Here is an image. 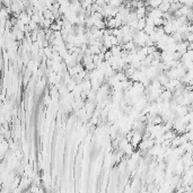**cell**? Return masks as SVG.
I'll list each match as a JSON object with an SVG mask.
<instances>
[{
    "label": "cell",
    "mask_w": 193,
    "mask_h": 193,
    "mask_svg": "<svg viewBox=\"0 0 193 193\" xmlns=\"http://www.w3.org/2000/svg\"><path fill=\"white\" fill-rule=\"evenodd\" d=\"M145 27H146V19H145V18H140V19H138L137 31H144Z\"/></svg>",
    "instance_id": "obj_3"
},
{
    "label": "cell",
    "mask_w": 193,
    "mask_h": 193,
    "mask_svg": "<svg viewBox=\"0 0 193 193\" xmlns=\"http://www.w3.org/2000/svg\"><path fill=\"white\" fill-rule=\"evenodd\" d=\"M146 48H147V53H148V54H152L154 52H156V51H157V49H156V46H155V45L146 46Z\"/></svg>",
    "instance_id": "obj_4"
},
{
    "label": "cell",
    "mask_w": 193,
    "mask_h": 193,
    "mask_svg": "<svg viewBox=\"0 0 193 193\" xmlns=\"http://www.w3.org/2000/svg\"><path fill=\"white\" fill-rule=\"evenodd\" d=\"M111 56H112V54L110 52V50H107V51L104 53V61H107V62H109V60L111 59Z\"/></svg>",
    "instance_id": "obj_5"
},
{
    "label": "cell",
    "mask_w": 193,
    "mask_h": 193,
    "mask_svg": "<svg viewBox=\"0 0 193 193\" xmlns=\"http://www.w3.org/2000/svg\"><path fill=\"white\" fill-rule=\"evenodd\" d=\"M121 51H122V46L121 45H113L111 49H110V52H111V54L114 56H121Z\"/></svg>",
    "instance_id": "obj_1"
},
{
    "label": "cell",
    "mask_w": 193,
    "mask_h": 193,
    "mask_svg": "<svg viewBox=\"0 0 193 193\" xmlns=\"http://www.w3.org/2000/svg\"><path fill=\"white\" fill-rule=\"evenodd\" d=\"M169 6H171V2L168 0H165V1H162V4L159 5L158 9L162 11V13H167L169 9Z\"/></svg>",
    "instance_id": "obj_2"
}]
</instances>
